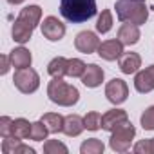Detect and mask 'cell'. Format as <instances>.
Returning <instances> with one entry per match:
<instances>
[{
    "label": "cell",
    "instance_id": "obj_1",
    "mask_svg": "<svg viewBox=\"0 0 154 154\" xmlns=\"http://www.w3.org/2000/svg\"><path fill=\"white\" fill-rule=\"evenodd\" d=\"M60 15L72 24H82L96 15V0H60Z\"/></svg>",
    "mask_w": 154,
    "mask_h": 154
},
{
    "label": "cell",
    "instance_id": "obj_2",
    "mask_svg": "<svg viewBox=\"0 0 154 154\" xmlns=\"http://www.w3.org/2000/svg\"><path fill=\"white\" fill-rule=\"evenodd\" d=\"M116 17L120 22H131L143 26L149 18V9L145 0H116Z\"/></svg>",
    "mask_w": 154,
    "mask_h": 154
},
{
    "label": "cell",
    "instance_id": "obj_3",
    "mask_svg": "<svg viewBox=\"0 0 154 154\" xmlns=\"http://www.w3.org/2000/svg\"><path fill=\"white\" fill-rule=\"evenodd\" d=\"M47 96L53 103L62 107H71L80 100V93L74 85L65 84L62 78H53L47 85Z\"/></svg>",
    "mask_w": 154,
    "mask_h": 154
},
{
    "label": "cell",
    "instance_id": "obj_4",
    "mask_svg": "<svg viewBox=\"0 0 154 154\" xmlns=\"http://www.w3.org/2000/svg\"><path fill=\"white\" fill-rule=\"evenodd\" d=\"M13 84L15 87L24 93V94H31L40 87V76L35 69L26 67V69H18L13 76Z\"/></svg>",
    "mask_w": 154,
    "mask_h": 154
},
{
    "label": "cell",
    "instance_id": "obj_5",
    "mask_svg": "<svg viewBox=\"0 0 154 154\" xmlns=\"http://www.w3.org/2000/svg\"><path fill=\"white\" fill-rule=\"evenodd\" d=\"M134 134H136V129L132 127L131 122L125 123V125H122V127H118L116 131H112V136L109 140L111 149L116 150V152H125L131 147V141H132Z\"/></svg>",
    "mask_w": 154,
    "mask_h": 154
},
{
    "label": "cell",
    "instance_id": "obj_6",
    "mask_svg": "<svg viewBox=\"0 0 154 154\" xmlns=\"http://www.w3.org/2000/svg\"><path fill=\"white\" fill-rule=\"evenodd\" d=\"M105 96L111 103L114 105H120L127 100L129 96V87L127 84L122 80V78H112L107 85H105Z\"/></svg>",
    "mask_w": 154,
    "mask_h": 154
},
{
    "label": "cell",
    "instance_id": "obj_7",
    "mask_svg": "<svg viewBox=\"0 0 154 154\" xmlns=\"http://www.w3.org/2000/svg\"><path fill=\"white\" fill-rule=\"evenodd\" d=\"M74 47L78 49L80 53H84V54H91V53L98 51L100 38L93 31H82V33L76 35V38H74Z\"/></svg>",
    "mask_w": 154,
    "mask_h": 154
},
{
    "label": "cell",
    "instance_id": "obj_8",
    "mask_svg": "<svg viewBox=\"0 0 154 154\" xmlns=\"http://www.w3.org/2000/svg\"><path fill=\"white\" fill-rule=\"evenodd\" d=\"M42 35L49 42H58L65 35V26L56 18V17H47L42 22Z\"/></svg>",
    "mask_w": 154,
    "mask_h": 154
},
{
    "label": "cell",
    "instance_id": "obj_9",
    "mask_svg": "<svg viewBox=\"0 0 154 154\" xmlns=\"http://www.w3.org/2000/svg\"><path fill=\"white\" fill-rule=\"evenodd\" d=\"M125 123H129V116L122 109H111L102 116V129H105L109 132L116 131L118 127H122Z\"/></svg>",
    "mask_w": 154,
    "mask_h": 154
},
{
    "label": "cell",
    "instance_id": "obj_10",
    "mask_svg": "<svg viewBox=\"0 0 154 154\" xmlns=\"http://www.w3.org/2000/svg\"><path fill=\"white\" fill-rule=\"evenodd\" d=\"M134 87L138 93L145 94V93H150L154 91V65L136 72V78H134Z\"/></svg>",
    "mask_w": 154,
    "mask_h": 154
},
{
    "label": "cell",
    "instance_id": "obj_11",
    "mask_svg": "<svg viewBox=\"0 0 154 154\" xmlns=\"http://www.w3.org/2000/svg\"><path fill=\"white\" fill-rule=\"evenodd\" d=\"M98 54L107 62H114L123 54V44L120 40H105V42L100 44Z\"/></svg>",
    "mask_w": 154,
    "mask_h": 154
},
{
    "label": "cell",
    "instance_id": "obj_12",
    "mask_svg": "<svg viewBox=\"0 0 154 154\" xmlns=\"http://www.w3.org/2000/svg\"><path fill=\"white\" fill-rule=\"evenodd\" d=\"M103 76H105V72H103L102 67H98L96 63H89L85 67V72L82 74V84L85 87L94 89V87H98L103 82Z\"/></svg>",
    "mask_w": 154,
    "mask_h": 154
},
{
    "label": "cell",
    "instance_id": "obj_13",
    "mask_svg": "<svg viewBox=\"0 0 154 154\" xmlns=\"http://www.w3.org/2000/svg\"><path fill=\"white\" fill-rule=\"evenodd\" d=\"M118 65H120V71L123 74L138 72V69L141 67V56L138 53H123L118 58Z\"/></svg>",
    "mask_w": 154,
    "mask_h": 154
},
{
    "label": "cell",
    "instance_id": "obj_14",
    "mask_svg": "<svg viewBox=\"0 0 154 154\" xmlns=\"http://www.w3.org/2000/svg\"><path fill=\"white\" fill-rule=\"evenodd\" d=\"M118 40L123 44V45H134L138 44L140 40V29L136 24H131V22H125L120 31H118Z\"/></svg>",
    "mask_w": 154,
    "mask_h": 154
},
{
    "label": "cell",
    "instance_id": "obj_15",
    "mask_svg": "<svg viewBox=\"0 0 154 154\" xmlns=\"http://www.w3.org/2000/svg\"><path fill=\"white\" fill-rule=\"evenodd\" d=\"M84 129H85V123H84L82 116H78V114L65 116V120H63V134L74 138V136H80Z\"/></svg>",
    "mask_w": 154,
    "mask_h": 154
},
{
    "label": "cell",
    "instance_id": "obj_16",
    "mask_svg": "<svg viewBox=\"0 0 154 154\" xmlns=\"http://www.w3.org/2000/svg\"><path fill=\"white\" fill-rule=\"evenodd\" d=\"M33 29H35V27H31V26H29V24H26L24 20L17 18V20H15V24H13V29H11L13 40H15V42H18V44H26V42H29V40H31V36H33Z\"/></svg>",
    "mask_w": 154,
    "mask_h": 154
},
{
    "label": "cell",
    "instance_id": "obj_17",
    "mask_svg": "<svg viewBox=\"0 0 154 154\" xmlns=\"http://www.w3.org/2000/svg\"><path fill=\"white\" fill-rule=\"evenodd\" d=\"M9 58H11L13 67H17V69L31 67V62H33V56H31V53H29L26 47H15V49L9 53Z\"/></svg>",
    "mask_w": 154,
    "mask_h": 154
},
{
    "label": "cell",
    "instance_id": "obj_18",
    "mask_svg": "<svg viewBox=\"0 0 154 154\" xmlns=\"http://www.w3.org/2000/svg\"><path fill=\"white\" fill-rule=\"evenodd\" d=\"M18 18L24 20L26 24H29L31 27H36L40 24V18H42V9H40V6H27L20 11Z\"/></svg>",
    "mask_w": 154,
    "mask_h": 154
},
{
    "label": "cell",
    "instance_id": "obj_19",
    "mask_svg": "<svg viewBox=\"0 0 154 154\" xmlns=\"http://www.w3.org/2000/svg\"><path fill=\"white\" fill-rule=\"evenodd\" d=\"M63 116H60L58 112H45L42 116V122L45 123L47 131L51 134H56V132H63Z\"/></svg>",
    "mask_w": 154,
    "mask_h": 154
},
{
    "label": "cell",
    "instance_id": "obj_20",
    "mask_svg": "<svg viewBox=\"0 0 154 154\" xmlns=\"http://www.w3.org/2000/svg\"><path fill=\"white\" fill-rule=\"evenodd\" d=\"M31 127H33V123H29L26 118H17V120H13L11 136L18 138V140H26L31 136Z\"/></svg>",
    "mask_w": 154,
    "mask_h": 154
},
{
    "label": "cell",
    "instance_id": "obj_21",
    "mask_svg": "<svg viewBox=\"0 0 154 154\" xmlns=\"http://www.w3.org/2000/svg\"><path fill=\"white\" fill-rule=\"evenodd\" d=\"M47 72L53 76V78H63L67 74V58L63 56H56L49 62L47 65Z\"/></svg>",
    "mask_w": 154,
    "mask_h": 154
},
{
    "label": "cell",
    "instance_id": "obj_22",
    "mask_svg": "<svg viewBox=\"0 0 154 154\" xmlns=\"http://www.w3.org/2000/svg\"><path fill=\"white\" fill-rule=\"evenodd\" d=\"M85 63L80 60V58H69L67 60V76H71V78H82V74L85 72Z\"/></svg>",
    "mask_w": 154,
    "mask_h": 154
},
{
    "label": "cell",
    "instance_id": "obj_23",
    "mask_svg": "<svg viewBox=\"0 0 154 154\" xmlns=\"http://www.w3.org/2000/svg\"><path fill=\"white\" fill-rule=\"evenodd\" d=\"M111 29H112V15H111V11H109V9H103V11H102V15L98 17L96 31H98V33H102V35H105V33H109Z\"/></svg>",
    "mask_w": 154,
    "mask_h": 154
},
{
    "label": "cell",
    "instance_id": "obj_24",
    "mask_svg": "<svg viewBox=\"0 0 154 154\" xmlns=\"http://www.w3.org/2000/svg\"><path fill=\"white\" fill-rule=\"evenodd\" d=\"M103 143L96 138H91V140H85L80 147V152L82 154H102L103 152Z\"/></svg>",
    "mask_w": 154,
    "mask_h": 154
},
{
    "label": "cell",
    "instance_id": "obj_25",
    "mask_svg": "<svg viewBox=\"0 0 154 154\" xmlns=\"http://www.w3.org/2000/svg\"><path fill=\"white\" fill-rule=\"evenodd\" d=\"M84 123H85L87 131H98L102 127V116H100V112H96V111L87 112L84 116Z\"/></svg>",
    "mask_w": 154,
    "mask_h": 154
},
{
    "label": "cell",
    "instance_id": "obj_26",
    "mask_svg": "<svg viewBox=\"0 0 154 154\" xmlns=\"http://www.w3.org/2000/svg\"><path fill=\"white\" fill-rule=\"evenodd\" d=\"M47 134H49V131H47V127H45V123L40 120V122H35L33 123V127H31V140H35V141H44L45 138H47Z\"/></svg>",
    "mask_w": 154,
    "mask_h": 154
},
{
    "label": "cell",
    "instance_id": "obj_27",
    "mask_svg": "<svg viewBox=\"0 0 154 154\" xmlns=\"http://www.w3.org/2000/svg\"><path fill=\"white\" fill-rule=\"evenodd\" d=\"M44 152L45 154H67V147L58 140H47L44 143Z\"/></svg>",
    "mask_w": 154,
    "mask_h": 154
},
{
    "label": "cell",
    "instance_id": "obj_28",
    "mask_svg": "<svg viewBox=\"0 0 154 154\" xmlns=\"http://www.w3.org/2000/svg\"><path fill=\"white\" fill-rule=\"evenodd\" d=\"M140 122H141V127L145 131H154V105L145 109V112L141 114Z\"/></svg>",
    "mask_w": 154,
    "mask_h": 154
},
{
    "label": "cell",
    "instance_id": "obj_29",
    "mask_svg": "<svg viewBox=\"0 0 154 154\" xmlns=\"http://www.w3.org/2000/svg\"><path fill=\"white\" fill-rule=\"evenodd\" d=\"M11 129H13V120L9 116L0 118V134H2V138H9L11 136Z\"/></svg>",
    "mask_w": 154,
    "mask_h": 154
},
{
    "label": "cell",
    "instance_id": "obj_30",
    "mask_svg": "<svg viewBox=\"0 0 154 154\" xmlns=\"http://www.w3.org/2000/svg\"><path fill=\"white\" fill-rule=\"evenodd\" d=\"M134 152L136 154H154L152 152V141L150 140H141L134 145Z\"/></svg>",
    "mask_w": 154,
    "mask_h": 154
},
{
    "label": "cell",
    "instance_id": "obj_31",
    "mask_svg": "<svg viewBox=\"0 0 154 154\" xmlns=\"http://www.w3.org/2000/svg\"><path fill=\"white\" fill-rule=\"evenodd\" d=\"M0 62H2V67H0V74H6V72L9 71V67L13 65V63H11V58H9L8 54H2V56H0Z\"/></svg>",
    "mask_w": 154,
    "mask_h": 154
},
{
    "label": "cell",
    "instance_id": "obj_32",
    "mask_svg": "<svg viewBox=\"0 0 154 154\" xmlns=\"http://www.w3.org/2000/svg\"><path fill=\"white\" fill-rule=\"evenodd\" d=\"M9 4H13V6H17V4H22V2H26V0H8Z\"/></svg>",
    "mask_w": 154,
    "mask_h": 154
},
{
    "label": "cell",
    "instance_id": "obj_33",
    "mask_svg": "<svg viewBox=\"0 0 154 154\" xmlns=\"http://www.w3.org/2000/svg\"><path fill=\"white\" fill-rule=\"evenodd\" d=\"M150 141H152V152H154V138H152V140H150Z\"/></svg>",
    "mask_w": 154,
    "mask_h": 154
}]
</instances>
